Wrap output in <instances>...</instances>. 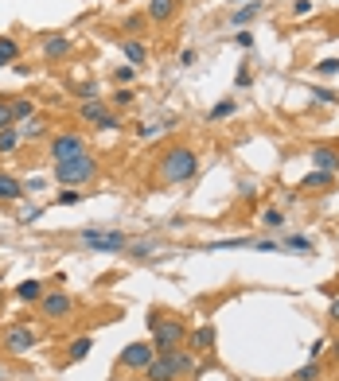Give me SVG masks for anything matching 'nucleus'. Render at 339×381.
I'll use <instances>...</instances> for the list:
<instances>
[{"instance_id": "nucleus-1", "label": "nucleus", "mask_w": 339, "mask_h": 381, "mask_svg": "<svg viewBox=\"0 0 339 381\" xmlns=\"http://www.w3.org/2000/svg\"><path fill=\"white\" fill-rule=\"evenodd\" d=\"M195 171H199V156L187 148V144H172V148H164L156 160V175L160 183H191Z\"/></svg>"}, {"instance_id": "nucleus-2", "label": "nucleus", "mask_w": 339, "mask_h": 381, "mask_svg": "<svg viewBox=\"0 0 339 381\" xmlns=\"http://www.w3.org/2000/svg\"><path fill=\"white\" fill-rule=\"evenodd\" d=\"M191 373H195V354L187 350V346H180V350H164V354H156L145 369H141V378L145 381H183V378H191Z\"/></svg>"}, {"instance_id": "nucleus-3", "label": "nucleus", "mask_w": 339, "mask_h": 381, "mask_svg": "<svg viewBox=\"0 0 339 381\" xmlns=\"http://www.w3.org/2000/svg\"><path fill=\"white\" fill-rule=\"evenodd\" d=\"M148 331H152V350L164 354V350H180L187 343V323L172 319L168 311H148Z\"/></svg>"}, {"instance_id": "nucleus-4", "label": "nucleus", "mask_w": 339, "mask_h": 381, "mask_svg": "<svg viewBox=\"0 0 339 381\" xmlns=\"http://www.w3.org/2000/svg\"><path fill=\"white\" fill-rule=\"evenodd\" d=\"M97 175V160L94 152H82V156H71V160H59L55 164V183L62 187H82Z\"/></svg>"}, {"instance_id": "nucleus-5", "label": "nucleus", "mask_w": 339, "mask_h": 381, "mask_svg": "<svg viewBox=\"0 0 339 381\" xmlns=\"http://www.w3.org/2000/svg\"><path fill=\"white\" fill-rule=\"evenodd\" d=\"M78 241L94 253H125V245H129V238H125L121 230H82Z\"/></svg>"}, {"instance_id": "nucleus-6", "label": "nucleus", "mask_w": 339, "mask_h": 381, "mask_svg": "<svg viewBox=\"0 0 339 381\" xmlns=\"http://www.w3.org/2000/svg\"><path fill=\"white\" fill-rule=\"evenodd\" d=\"M90 152V144H86L82 132H55V136H47V156L59 164V160H71V156H82Z\"/></svg>"}, {"instance_id": "nucleus-7", "label": "nucleus", "mask_w": 339, "mask_h": 381, "mask_svg": "<svg viewBox=\"0 0 339 381\" xmlns=\"http://www.w3.org/2000/svg\"><path fill=\"white\" fill-rule=\"evenodd\" d=\"M78 117H82L86 125H94V129H102V132L121 129V117H117L113 109H106V106H102V97H97V101H82V109H78Z\"/></svg>"}, {"instance_id": "nucleus-8", "label": "nucleus", "mask_w": 339, "mask_h": 381, "mask_svg": "<svg viewBox=\"0 0 339 381\" xmlns=\"http://www.w3.org/2000/svg\"><path fill=\"white\" fill-rule=\"evenodd\" d=\"M71 311H74V299L62 292V288H55V292H47V296L39 299V315L51 323H62V319H71Z\"/></svg>"}, {"instance_id": "nucleus-9", "label": "nucleus", "mask_w": 339, "mask_h": 381, "mask_svg": "<svg viewBox=\"0 0 339 381\" xmlns=\"http://www.w3.org/2000/svg\"><path fill=\"white\" fill-rule=\"evenodd\" d=\"M32 346H39V331H32L27 323H16V327H8V331H4V350H8L12 358L27 354Z\"/></svg>"}, {"instance_id": "nucleus-10", "label": "nucleus", "mask_w": 339, "mask_h": 381, "mask_svg": "<svg viewBox=\"0 0 339 381\" xmlns=\"http://www.w3.org/2000/svg\"><path fill=\"white\" fill-rule=\"evenodd\" d=\"M152 358H156L152 343H129L121 354H117V366H121V369H137V373H141V369H145Z\"/></svg>"}, {"instance_id": "nucleus-11", "label": "nucleus", "mask_w": 339, "mask_h": 381, "mask_svg": "<svg viewBox=\"0 0 339 381\" xmlns=\"http://www.w3.org/2000/svg\"><path fill=\"white\" fill-rule=\"evenodd\" d=\"M215 343H218V331L211 323H203V327H195V331L187 334V350H191V354H211Z\"/></svg>"}, {"instance_id": "nucleus-12", "label": "nucleus", "mask_w": 339, "mask_h": 381, "mask_svg": "<svg viewBox=\"0 0 339 381\" xmlns=\"http://www.w3.org/2000/svg\"><path fill=\"white\" fill-rule=\"evenodd\" d=\"M176 12H180V0H148V8H145V16L148 20H156V24L176 20Z\"/></svg>"}, {"instance_id": "nucleus-13", "label": "nucleus", "mask_w": 339, "mask_h": 381, "mask_svg": "<svg viewBox=\"0 0 339 381\" xmlns=\"http://www.w3.org/2000/svg\"><path fill=\"white\" fill-rule=\"evenodd\" d=\"M62 55H71V36H62V32H55V36L43 39V59H62Z\"/></svg>"}, {"instance_id": "nucleus-14", "label": "nucleus", "mask_w": 339, "mask_h": 381, "mask_svg": "<svg viewBox=\"0 0 339 381\" xmlns=\"http://www.w3.org/2000/svg\"><path fill=\"white\" fill-rule=\"evenodd\" d=\"M24 199V183L8 171H0V203H20Z\"/></svg>"}, {"instance_id": "nucleus-15", "label": "nucleus", "mask_w": 339, "mask_h": 381, "mask_svg": "<svg viewBox=\"0 0 339 381\" xmlns=\"http://www.w3.org/2000/svg\"><path fill=\"white\" fill-rule=\"evenodd\" d=\"M312 167H316V171L336 175V171H339V152H336V148H312Z\"/></svg>"}, {"instance_id": "nucleus-16", "label": "nucleus", "mask_w": 339, "mask_h": 381, "mask_svg": "<svg viewBox=\"0 0 339 381\" xmlns=\"http://www.w3.org/2000/svg\"><path fill=\"white\" fill-rule=\"evenodd\" d=\"M8 109H12V125H16V121H32V117H36V97L12 94V97H8Z\"/></svg>"}, {"instance_id": "nucleus-17", "label": "nucleus", "mask_w": 339, "mask_h": 381, "mask_svg": "<svg viewBox=\"0 0 339 381\" xmlns=\"http://www.w3.org/2000/svg\"><path fill=\"white\" fill-rule=\"evenodd\" d=\"M47 296V288H43V280H24V284H16V299H24V304H39V299Z\"/></svg>"}, {"instance_id": "nucleus-18", "label": "nucleus", "mask_w": 339, "mask_h": 381, "mask_svg": "<svg viewBox=\"0 0 339 381\" xmlns=\"http://www.w3.org/2000/svg\"><path fill=\"white\" fill-rule=\"evenodd\" d=\"M90 350H94V339H90V334H78V339L67 346V358H62V362H67V366H74V362H82Z\"/></svg>"}, {"instance_id": "nucleus-19", "label": "nucleus", "mask_w": 339, "mask_h": 381, "mask_svg": "<svg viewBox=\"0 0 339 381\" xmlns=\"http://www.w3.org/2000/svg\"><path fill=\"white\" fill-rule=\"evenodd\" d=\"M20 62V43L12 36H0V66H16Z\"/></svg>"}, {"instance_id": "nucleus-20", "label": "nucleus", "mask_w": 339, "mask_h": 381, "mask_svg": "<svg viewBox=\"0 0 339 381\" xmlns=\"http://www.w3.org/2000/svg\"><path fill=\"white\" fill-rule=\"evenodd\" d=\"M331 179L336 175H327V171H316L312 167V171L301 179V190H324V187H331Z\"/></svg>"}, {"instance_id": "nucleus-21", "label": "nucleus", "mask_w": 339, "mask_h": 381, "mask_svg": "<svg viewBox=\"0 0 339 381\" xmlns=\"http://www.w3.org/2000/svg\"><path fill=\"white\" fill-rule=\"evenodd\" d=\"M121 51H125V59H129V66H137V62L148 59V51H145L141 39H121Z\"/></svg>"}, {"instance_id": "nucleus-22", "label": "nucleus", "mask_w": 339, "mask_h": 381, "mask_svg": "<svg viewBox=\"0 0 339 381\" xmlns=\"http://www.w3.org/2000/svg\"><path fill=\"white\" fill-rule=\"evenodd\" d=\"M257 16H261V4H242V8L231 16V24L234 27H246V24H254Z\"/></svg>"}, {"instance_id": "nucleus-23", "label": "nucleus", "mask_w": 339, "mask_h": 381, "mask_svg": "<svg viewBox=\"0 0 339 381\" xmlns=\"http://www.w3.org/2000/svg\"><path fill=\"white\" fill-rule=\"evenodd\" d=\"M47 136V125L39 117H32V121H24V129H20V140H43Z\"/></svg>"}, {"instance_id": "nucleus-24", "label": "nucleus", "mask_w": 339, "mask_h": 381, "mask_svg": "<svg viewBox=\"0 0 339 381\" xmlns=\"http://www.w3.org/2000/svg\"><path fill=\"white\" fill-rule=\"evenodd\" d=\"M20 148V129H0V156H8Z\"/></svg>"}, {"instance_id": "nucleus-25", "label": "nucleus", "mask_w": 339, "mask_h": 381, "mask_svg": "<svg viewBox=\"0 0 339 381\" xmlns=\"http://www.w3.org/2000/svg\"><path fill=\"white\" fill-rule=\"evenodd\" d=\"M125 253H129L133 261H145V257L156 253V245H152V241H137V245H125Z\"/></svg>"}, {"instance_id": "nucleus-26", "label": "nucleus", "mask_w": 339, "mask_h": 381, "mask_svg": "<svg viewBox=\"0 0 339 381\" xmlns=\"http://www.w3.org/2000/svg\"><path fill=\"white\" fill-rule=\"evenodd\" d=\"M234 109H238V106H234L231 97H226V101H218V106H211V109H207V121H222V117H231Z\"/></svg>"}, {"instance_id": "nucleus-27", "label": "nucleus", "mask_w": 339, "mask_h": 381, "mask_svg": "<svg viewBox=\"0 0 339 381\" xmlns=\"http://www.w3.org/2000/svg\"><path fill=\"white\" fill-rule=\"evenodd\" d=\"M109 101H113L117 109H129V106L137 101V94L129 90V86H121V90H113V97H109Z\"/></svg>"}, {"instance_id": "nucleus-28", "label": "nucleus", "mask_w": 339, "mask_h": 381, "mask_svg": "<svg viewBox=\"0 0 339 381\" xmlns=\"http://www.w3.org/2000/svg\"><path fill=\"white\" fill-rule=\"evenodd\" d=\"M281 249H301V253H308V249H312V238H301V234H292V238L281 241Z\"/></svg>"}, {"instance_id": "nucleus-29", "label": "nucleus", "mask_w": 339, "mask_h": 381, "mask_svg": "<svg viewBox=\"0 0 339 381\" xmlns=\"http://www.w3.org/2000/svg\"><path fill=\"white\" fill-rule=\"evenodd\" d=\"M261 222H266L269 230H281V226H285V214H281L277 206H269L266 214H261Z\"/></svg>"}, {"instance_id": "nucleus-30", "label": "nucleus", "mask_w": 339, "mask_h": 381, "mask_svg": "<svg viewBox=\"0 0 339 381\" xmlns=\"http://www.w3.org/2000/svg\"><path fill=\"white\" fill-rule=\"evenodd\" d=\"M74 203H82V190H59L55 195V206H74Z\"/></svg>"}, {"instance_id": "nucleus-31", "label": "nucleus", "mask_w": 339, "mask_h": 381, "mask_svg": "<svg viewBox=\"0 0 339 381\" xmlns=\"http://www.w3.org/2000/svg\"><path fill=\"white\" fill-rule=\"evenodd\" d=\"M316 378H320V366H316V362H308V366H301L292 373V381H316Z\"/></svg>"}, {"instance_id": "nucleus-32", "label": "nucleus", "mask_w": 339, "mask_h": 381, "mask_svg": "<svg viewBox=\"0 0 339 381\" xmlns=\"http://www.w3.org/2000/svg\"><path fill=\"white\" fill-rule=\"evenodd\" d=\"M145 20H148V16H141V12L125 16V32H133V36H141V32H145Z\"/></svg>"}, {"instance_id": "nucleus-33", "label": "nucleus", "mask_w": 339, "mask_h": 381, "mask_svg": "<svg viewBox=\"0 0 339 381\" xmlns=\"http://www.w3.org/2000/svg\"><path fill=\"white\" fill-rule=\"evenodd\" d=\"M316 74H324V78L339 74V59H320V62H316Z\"/></svg>"}, {"instance_id": "nucleus-34", "label": "nucleus", "mask_w": 339, "mask_h": 381, "mask_svg": "<svg viewBox=\"0 0 339 381\" xmlns=\"http://www.w3.org/2000/svg\"><path fill=\"white\" fill-rule=\"evenodd\" d=\"M250 82H254V71H250V66H238V74H234V86H238V90H246Z\"/></svg>"}, {"instance_id": "nucleus-35", "label": "nucleus", "mask_w": 339, "mask_h": 381, "mask_svg": "<svg viewBox=\"0 0 339 381\" xmlns=\"http://www.w3.org/2000/svg\"><path fill=\"white\" fill-rule=\"evenodd\" d=\"M312 97H316V101H324V106H336V101H339V94L324 90V86H316V90H312Z\"/></svg>"}, {"instance_id": "nucleus-36", "label": "nucleus", "mask_w": 339, "mask_h": 381, "mask_svg": "<svg viewBox=\"0 0 339 381\" xmlns=\"http://www.w3.org/2000/svg\"><path fill=\"white\" fill-rule=\"evenodd\" d=\"M113 78H117L121 86H129V82L137 78V66H117V71H113Z\"/></svg>"}, {"instance_id": "nucleus-37", "label": "nucleus", "mask_w": 339, "mask_h": 381, "mask_svg": "<svg viewBox=\"0 0 339 381\" xmlns=\"http://www.w3.org/2000/svg\"><path fill=\"white\" fill-rule=\"evenodd\" d=\"M0 129H12V109H8V97H0Z\"/></svg>"}, {"instance_id": "nucleus-38", "label": "nucleus", "mask_w": 339, "mask_h": 381, "mask_svg": "<svg viewBox=\"0 0 339 381\" xmlns=\"http://www.w3.org/2000/svg\"><path fill=\"white\" fill-rule=\"evenodd\" d=\"M78 97H82V101H97V86L94 82H82V86H78Z\"/></svg>"}, {"instance_id": "nucleus-39", "label": "nucleus", "mask_w": 339, "mask_h": 381, "mask_svg": "<svg viewBox=\"0 0 339 381\" xmlns=\"http://www.w3.org/2000/svg\"><path fill=\"white\" fill-rule=\"evenodd\" d=\"M234 43H238V47H246V51H254V36H250V32H238V36H234Z\"/></svg>"}, {"instance_id": "nucleus-40", "label": "nucleus", "mask_w": 339, "mask_h": 381, "mask_svg": "<svg viewBox=\"0 0 339 381\" xmlns=\"http://www.w3.org/2000/svg\"><path fill=\"white\" fill-rule=\"evenodd\" d=\"M312 12V0H292V16H308Z\"/></svg>"}, {"instance_id": "nucleus-41", "label": "nucleus", "mask_w": 339, "mask_h": 381, "mask_svg": "<svg viewBox=\"0 0 339 381\" xmlns=\"http://www.w3.org/2000/svg\"><path fill=\"white\" fill-rule=\"evenodd\" d=\"M242 199H246V203H254V199H257V187H254V183H242Z\"/></svg>"}, {"instance_id": "nucleus-42", "label": "nucleus", "mask_w": 339, "mask_h": 381, "mask_svg": "<svg viewBox=\"0 0 339 381\" xmlns=\"http://www.w3.org/2000/svg\"><path fill=\"white\" fill-rule=\"evenodd\" d=\"M324 346H327V343H324V339H316V343H312V346H308V354H312V362H316V358H320V354H324Z\"/></svg>"}, {"instance_id": "nucleus-43", "label": "nucleus", "mask_w": 339, "mask_h": 381, "mask_svg": "<svg viewBox=\"0 0 339 381\" xmlns=\"http://www.w3.org/2000/svg\"><path fill=\"white\" fill-rule=\"evenodd\" d=\"M195 59H199V55H195V51L187 47V51H183V55H180V66H195Z\"/></svg>"}, {"instance_id": "nucleus-44", "label": "nucleus", "mask_w": 339, "mask_h": 381, "mask_svg": "<svg viewBox=\"0 0 339 381\" xmlns=\"http://www.w3.org/2000/svg\"><path fill=\"white\" fill-rule=\"evenodd\" d=\"M39 218H43V206H32V210L24 214V222H39Z\"/></svg>"}, {"instance_id": "nucleus-45", "label": "nucleus", "mask_w": 339, "mask_h": 381, "mask_svg": "<svg viewBox=\"0 0 339 381\" xmlns=\"http://www.w3.org/2000/svg\"><path fill=\"white\" fill-rule=\"evenodd\" d=\"M327 319H331V323H339V296L331 299V308H327Z\"/></svg>"}, {"instance_id": "nucleus-46", "label": "nucleus", "mask_w": 339, "mask_h": 381, "mask_svg": "<svg viewBox=\"0 0 339 381\" xmlns=\"http://www.w3.org/2000/svg\"><path fill=\"white\" fill-rule=\"evenodd\" d=\"M327 346H331V358L339 362V339H336V343H327Z\"/></svg>"}, {"instance_id": "nucleus-47", "label": "nucleus", "mask_w": 339, "mask_h": 381, "mask_svg": "<svg viewBox=\"0 0 339 381\" xmlns=\"http://www.w3.org/2000/svg\"><path fill=\"white\" fill-rule=\"evenodd\" d=\"M0 315H4V292H0Z\"/></svg>"}, {"instance_id": "nucleus-48", "label": "nucleus", "mask_w": 339, "mask_h": 381, "mask_svg": "<svg viewBox=\"0 0 339 381\" xmlns=\"http://www.w3.org/2000/svg\"><path fill=\"white\" fill-rule=\"evenodd\" d=\"M231 4H242V0H231Z\"/></svg>"}, {"instance_id": "nucleus-49", "label": "nucleus", "mask_w": 339, "mask_h": 381, "mask_svg": "<svg viewBox=\"0 0 339 381\" xmlns=\"http://www.w3.org/2000/svg\"><path fill=\"white\" fill-rule=\"evenodd\" d=\"M113 381H125V378H113Z\"/></svg>"}, {"instance_id": "nucleus-50", "label": "nucleus", "mask_w": 339, "mask_h": 381, "mask_svg": "<svg viewBox=\"0 0 339 381\" xmlns=\"http://www.w3.org/2000/svg\"><path fill=\"white\" fill-rule=\"evenodd\" d=\"M336 175H339V171H336Z\"/></svg>"}]
</instances>
